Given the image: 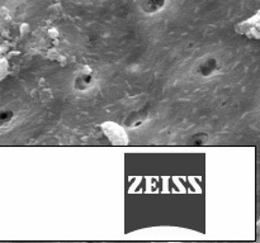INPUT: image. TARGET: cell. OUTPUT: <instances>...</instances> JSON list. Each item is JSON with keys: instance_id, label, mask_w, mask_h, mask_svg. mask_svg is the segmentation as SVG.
Masks as SVG:
<instances>
[{"instance_id": "4", "label": "cell", "mask_w": 260, "mask_h": 243, "mask_svg": "<svg viewBox=\"0 0 260 243\" xmlns=\"http://www.w3.org/2000/svg\"><path fill=\"white\" fill-rule=\"evenodd\" d=\"M14 114L12 110H0V127L9 125L13 119Z\"/></svg>"}, {"instance_id": "3", "label": "cell", "mask_w": 260, "mask_h": 243, "mask_svg": "<svg viewBox=\"0 0 260 243\" xmlns=\"http://www.w3.org/2000/svg\"><path fill=\"white\" fill-rule=\"evenodd\" d=\"M94 84V77L91 74H80L75 77L74 87L77 91H86Z\"/></svg>"}, {"instance_id": "1", "label": "cell", "mask_w": 260, "mask_h": 243, "mask_svg": "<svg viewBox=\"0 0 260 243\" xmlns=\"http://www.w3.org/2000/svg\"><path fill=\"white\" fill-rule=\"evenodd\" d=\"M218 61L216 60V58L213 57H210L207 58V60L202 61L201 64H199L198 66V72L199 75H202V76H211L212 74H215L216 71L218 70Z\"/></svg>"}, {"instance_id": "2", "label": "cell", "mask_w": 260, "mask_h": 243, "mask_svg": "<svg viewBox=\"0 0 260 243\" xmlns=\"http://www.w3.org/2000/svg\"><path fill=\"white\" fill-rule=\"evenodd\" d=\"M166 0H143L141 4V9L143 13L146 14H154L161 11L165 7Z\"/></svg>"}]
</instances>
